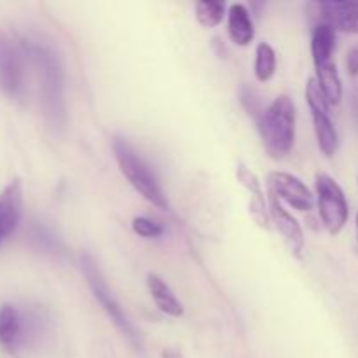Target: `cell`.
<instances>
[{
    "label": "cell",
    "instance_id": "obj_1",
    "mask_svg": "<svg viewBox=\"0 0 358 358\" xmlns=\"http://www.w3.org/2000/svg\"><path fill=\"white\" fill-rule=\"evenodd\" d=\"M262 145L273 159H283L296 143V105L287 94H280L259 117Z\"/></svg>",
    "mask_w": 358,
    "mask_h": 358
},
{
    "label": "cell",
    "instance_id": "obj_2",
    "mask_svg": "<svg viewBox=\"0 0 358 358\" xmlns=\"http://www.w3.org/2000/svg\"><path fill=\"white\" fill-rule=\"evenodd\" d=\"M112 150H114L119 170L124 175L126 180L133 185V189L140 196H143V199H147L150 205L156 206V208H170V203H168L166 194H164L157 177L150 170L149 164L133 150V147L124 138L114 136V140H112Z\"/></svg>",
    "mask_w": 358,
    "mask_h": 358
},
{
    "label": "cell",
    "instance_id": "obj_3",
    "mask_svg": "<svg viewBox=\"0 0 358 358\" xmlns=\"http://www.w3.org/2000/svg\"><path fill=\"white\" fill-rule=\"evenodd\" d=\"M28 52L38 66L42 77V93H44L45 112L52 124H65V79L59 58L51 48L42 44H28Z\"/></svg>",
    "mask_w": 358,
    "mask_h": 358
},
{
    "label": "cell",
    "instance_id": "obj_4",
    "mask_svg": "<svg viewBox=\"0 0 358 358\" xmlns=\"http://www.w3.org/2000/svg\"><path fill=\"white\" fill-rule=\"evenodd\" d=\"M80 271H83L84 278H86L87 282V287H90L91 292H93L94 299L100 303V306L103 308V311L107 313V317L110 318L112 324L115 325V329L128 339V343L133 348H142V345H140V336L138 332H136L135 325L129 322V318L126 317L121 304H119L117 301H115V297L112 296L110 289H108L107 282H105L96 261H94L90 254H83V257H80Z\"/></svg>",
    "mask_w": 358,
    "mask_h": 358
},
{
    "label": "cell",
    "instance_id": "obj_5",
    "mask_svg": "<svg viewBox=\"0 0 358 358\" xmlns=\"http://www.w3.org/2000/svg\"><path fill=\"white\" fill-rule=\"evenodd\" d=\"M317 208L322 224L331 236H338L350 219V206L341 185L327 173L315 177Z\"/></svg>",
    "mask_w": 358,
    "mask_h": 358
},
{
    "label": "cell",
    "instance_id": "obj_6",
    "mask_svg": "<svg viewBox=\"0 0 358 358\" xmlns=\"http://www.w3.org/2000/svg\"><path fill=\"white\" fill-rule=\"evenodd\" d=\"M306 101L313 117L315 135H317L318 147L327 157H332L339 149V135L334 121L331 117V107L318 86L317 79H308L306 84Z\"/></svg>",
    "mask_w": 358,
    "mask_h": 358
},
{
    "label": "cell",
    "instance_id": "obj_7",
    "mask_svg": "<svg viewBox=\"0 0 358 358\" xmlns=\"http://www.w3.org/2000/svg\"><path fill=\"white\" fill-rule=\"evenodd\" d=\"M269 192L276 196L280 201H285L299 212L313 210L315 198L308 185L299 177L287 171H269L268 175Z\"/></svg>",
    "mask_w": 358,
    "mask_h": 358
},
{
    "label": "cell",
    "instance_id": "obj_8",
    "mask_svg": "<svg viewBox=\"0 0 358 358\" xmlns=\"http://www.w3.org/2000/svg\"><path fill=\"white\" fill-rule=\"evenodd\" d=\"M269 219L273 220L278 233L282 234L283 241L287 243L289 250L296 255L297 259H303L304 247H306V238L301 224L297 222L296 217L285 210L278 198L273 192H269Z\"/></svg>",
    "mask_w": 358,
    "mask_h": 358
},
{
    "label": "cell",
    "instance_id": "obj_9",
    "mask_svg": "<svg viewBox=\"0 0 358 358\" xmlns=\"http://www.w3.org/2000/svg\"><path fill=\"white\" fill-rule=\"evenodd\" d=\"M0 87L9 96H21L23 93V63L17 49L0 30Z\"/></svg>",
    "mask_w": 358,
    "mask_h": 358
},
{
    "label": "cell",
    "instance_id": "obj_10",
    "mask_svg": "<svg viewBox=\"0 0 358 358\" xmlns=\"http://www.w3.org/2000/svg\"><path fill=\"white\" fill-rule=\"evenodd\" d=\"M23 210V189L20 178L10 180L0 191V247L13 236L21 220Z\"/></svg>",
    "mask_w": 358,
    "mask_h": 358
},
{
    "label": "cell",
    "instance_id": "obj_11",
    "mask_svg": "<svg viewBox=\"0 0 358 358\" xmlns=\"http://www.w3.org/2000/svg\"><path fill=\"white\" fill-rule=\"evenodd\" d=\"M318 9H320L322 23L331 24L334 30L343 34L358 35V2L329 0L318 3Z\"/></svg>",
    "mask_w": 358,
    "mask_h": 358
},
{
    "label": "cell",
    "instance_id": "obj_12",
    "mask_svg": "<svg viewBox=\"0 0 358 358\" xmlns=\"http://www.w3.org/2000/svg\"><path fill=\"white\" fill-rule=\"evenodd\" d=\"M236 178L238 182L247 189L248 194H250L248 213H250L252 220H254L259 227H262V229H268L269 210L266 208L264 191H262V185H261V180H259V177L250 170V168L245 166L243 163H238Z\"/></svg>",
    "mask_w": 358,
    "mask_h": 358
},
{
    "label": "cell",
    "instance_id": "obj_13",
    "mask_svg": "<svg viewBox=\"0 0 358 358\" xmlns=\"http://www.w3.org/2000/svg\"><path fill=\"white\" fill-rule=\"evenodd\" d=\"M334 55H318L313 56L315 72H317V83L320 86L322 93H324L325 100H327L329 107H338L343 101V80L336 66Z\"/></svg>",
    "mask_w": 358,
    "mask_h": 358
},
{
    "label": "cell",
    "instance_id": "obj_14",
    "mask_svg": "<svg viewBox=\"0 0 358 358\" xmlns=\"http://www.w3.org/2000/svg\"><path fill=\"white\" fill-rule=\"evenodd\" d=\"M227 34L233 44L247 48L255 37L254 21L243 3H233L227 10Z\"/></svg>",
    "mask_w": 358,
    "mask_h": 358
},
{
    "label": "cell",
    "instance_id": "obj_15",
    "mask_svg": "<svg viewBox=\"0 0 358 358\" xmlns=\"http://www.w3.org/2000/svg\"><path fill=\"white\" fill-rule=\"evenodd\" d=\"M147 287H149L150 297L156 303L157 310L173 318H180L184 315V306L161 276H157L156 273H149L147 275Z\"/></svg>",
    "mask_w": 358,
    "mask_h": 358
},
{
    "label": "cell",
    "instance_id": "obj_16",
    "mask_svg": "<svg viewBox=\"0 0 358 358\" xmlns=\"http://www.w3.org/2000/svg\"><path fill=\"white\" fill-rule=\"evenodd\" d=\"M21 339V317L13 304L0 306V346L14 355Z\"/></svg>",
    "mask_w": 358,
    "mask_h": 358
},
{
    "label": "cell",
    "instance_id": "obj_17",
    "mask_svg": "<svg viewBox=\"0 0 358 358\" xmlns=\"http://www.w3.org/2000/svg\"><path fill=\"white\" fill-rule=\"evenodd\" d=\"M255 77L259 83H268L276 72V52L268 42H261L255 49Z\"/></svg>",
    "mask_w": 358,
    "mask_h": 358
},
{
    "label": "cell",
    "instance_id": "obj_18",
    "mask_svg": "<svg viewBox=\"0 0 358 358\" xmlns=\"http://www.w3.org/2000/svg\"><path fill=\"white\" fill-rule=\"evenodd\" d=\"M226 16V3L213 0H199L196 2V20L201 27L215 28L222 23Z\"/></svg>",
    "mask_w": 358,
    "mask_h": 358
},
{
    "label": "cell",
    "instance_id": "obj_19",
    "mask_svg": "<svg viewBox=\"0 0 358 358\" xmlns=\"http://www.w3.org/2000/svg\"><path fill=\"white\" fill-rule=\"evenodd\" d=\"M133 231L135 234L142 238H159L163 236L164 229L161 224H157L156 220L149 219V217H135L131 222Z\"/></svg>",
    "mask_w": 358,
    "mask_h": 358
},
{
    "label": "cell",
    "instance_id": "obj_20",
    "mask_svg": "<svg viewBox=\"0 0 358 358\" xmlns=\"http://www.w3.org/2000/svg\"><path fill=\"white\" fill-rule=\"evenodd\" d=\"M346 69L352 76H358V44L353 45L346 55Z\"/></svg>",
    "mask_w": 358,
    "mask_h": 358
},
{
    "label": "cell",
    "instance_id": "obj_21",
    "mask_svg": "<svg viewBox=\"0 0 358 358\" xmlns=\"http://www.w3.org/2000/svg\"><path fill=\"white\" fill-rule=\"evenodd\" d=\"M161 358H184V355L173 348H164L163 353H161Z\"/></svg>",
    "mask_w": 358,
    "mask_h": 358
},
{
    "label": "cell",
    "instance_id": "obj_22",
    "mask_svg": "<svg viewBox=\"0 0 358 358\" xmlns=\"http://www.w3.org/2000/svg\"><path fill=\"white\" fill-rule=\"evenodd\" d=\"M353 107H355V114H357V117H358V96L355 98V101H353Z\"/></svg>",
    "mask_w": 358,
    "mask_h": 358
},
{
    "label": "cell",
    "instance_id": "obj_23",
    "mask_svg": "<svg viewBox=\"0 0 358 358\" xmlns=\"http://www.w3.org/2000/svg\"><path fill=\"white\" fill-rule=\"evenodd\" d=\"M357 240H358V213H357Z\"/></svg>",
    "mask_w": 358,
    "mask_h": 358
}]
</instances>
